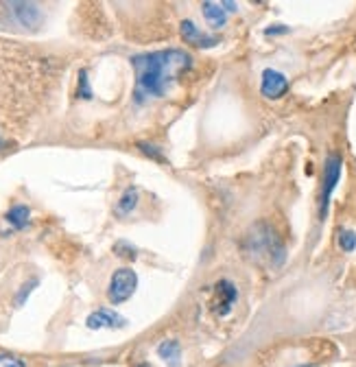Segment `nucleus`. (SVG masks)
Masks as SVG:
<instances>
[{"label":"nucleus","instance_id":"obj_14","mask_svg":"<svg viewBox=\"0 0 356 367\" xmlns=\"http://www.w3.org/2000/svg\"><path fill=\"white\" fill-rule=\"evenodd\" d=\"M77 97H79V99H85V101L92 99L90 83H87V71H81V73H79V92H77Z\"/></svg>","mask_w":356,"mask_h":367},{"label":"nucleus","instance_id":"obj_10","mask_svg":"<svg viewBox=\"0 0 356 367\" xmlns=\"http://www.w3.org/2000/svg\"><path fill=\"white\" fill-rule=\"evenodd\" d=\"M158 356L168 365V367H180L182 365V346L173 339H166L158 346Z\"/></svg>","mask_w":356,"mask_h":367},{"label":"nucleus","instance_id":"obj_4","mask_svg":"<svg viewBox=\"0 0 356 367\" xmlns=\"http://www.w3.org/2000/svg\"><path fill=\"white\" fill-rule=\"evenodd\" d=\"M136 287H138V275L133 269H116L112 280H109V287H107V297L112 304H123L127 302L129 297L136 293Z\"/></svg>","mask_w":356,"mask_h":367},{"label":"nucleus","instance_id":"obj_19","mask_svg":"<svg viewBox=\"0 0 356 367\" xmlns=\"http://www.w3.org/2000/svg\"><path fill=\"white\" fill-rule=\"evenodd\" d=\"M288 31H291V29H288V27H284V25H274V27H269V29H266L264 31V35H284V33H288Z\"/></svg>","mask_w":356,"mask_h":367},{"label":"nucleus","instance_id":"obj_22","mask_svg":"<svg viewBox=\"0 0 356 367\" xmlns=\"http://www.w3.org/2000/svg\"><path fill=\"white\" fill-rule=\"evenodd\" d=\"M138 367H151V365H147V363H142V365H138Z\"/></svg>","mask_w":356,"mask_h":367},{"label":"nucleus","instance_id":"obj_21","mask_svg":"<svg viewBox=\"0 0 356 367\" xmlns=\"http://www.w3.org/2000/svg\"><path fill=\"white\" fill-rule=\"evenodd\" d=\"M293 367H315L313 363H302V365H293Z\"/></svg>","mask_w":356,"mask_h":367},{"label":"nucleus","instance_id":"obj_9","mask_svg":"<svg viewBox=\"0 0 356 367\" xmlns=\"http://www.w3.org/2000/svg\"><path fill=\"white\" fill-rule=\"evenodd\" d=\"M202 11H204V18L208 20V25L212 29H221L228 25V11L223 7V3H212V0H206L202 5Z\"/></svg>","mask_w":356,"mask_h":367},{"label":"nucleus","instance_id":"obj_12","mask_svg":"<svg viewBox=\"0 0 356 367\" xmlns=\"http://www.w3.org/2000/svg\"><path fill=\"white\" fill-rule=\"evenodd\" d=\"M136 205H138V188L136 186H129L123 193V197L118 199V203H116V215L118 217H125V215L133 212V208H136Z\"/></svg>","mask_w":356,"mask_h":367},{"label":"nucleus","instance_id":"obj_18","mask_svg":"<svg viewBox=\"0 0 356 367\" xmlns=\"http://www.w3.org/2000/svg\"><path fill=\"white\" fill-rule=\"evenodd\" d=\"M35 287H37V280H31L29 284L22 287V289H20V293H18V300H16V302H18V304H25L27 295H29V293H31V289H35Z\"/></svg>","mask_w":356,"mask_h":367},{"label":"nucleus","instance_id":"obj_6","mask_svg":"<svg viewBox=\"0 0 356 367\" xmlns=\"http://www.w3.org/2000/svg\"><path fill=\"white\" fill-rule=\"evenodd\" d=\"M180 33L182 37L186 40V44L190 46H197V49H212V46L219 44V37L216 35H210V33H204L199 29L192 20H184L180 25Z\"/></svg>","mask_w":356,"mask_h":367},{"label":"nucleus","instance_id":"obj_17","mask_svg":"<svg viewBox=\"0 0 356 367\" xmlns=\"http://www.w3.org/2000/svg\"><path fill=\"white\" fill-rule=\"evenodd\" d=\"M114 251H116V254H123V258H129V260L136 258V249L129 247L127 243H118V245L114 247Z\"/></svg>","mask_w":356,"mask_h":367},{"label":"nucleus","instance_id":"obj_7","mask_svg":"<svg viewBox=\"0 0 356 367\" xmlns=\"http://www.w3.org/2000/svg\"><path fill=\"white\" fill-rule=\"evenodd\" d=\"M236 297H238V291L230 280L216 282V287H214V311H216V315L226 317L232 311Z\"/></svg>","mask_w":356,"mask_h":367},{"label":"nucleus","instance_id":"obj_11","mask_svg":"<svg viewBox=\"0 0 356 367\" xmlns=\"http://www.w3.org/2000/svg\"><path fill=\"white\" fill-rule=\"evenodd\" d=\"M5 221L13 227V229H25L31 221V210L25 203H16L9 208V212L5 215Z\"/></svg>","mask_w":356,"mask_h":367},{"label":"nucleus","instance_id":"obj_13","mask_svg":"<svg viewBox=\"0 0 356 367\" xmlns=\"http://www.w3.org/2000/svg\"><path fill=\"white\" fill-rule=\"evenodd\" d=\"M339 247L345 251V254H350V251L356 249V232L354 229H341L339 232Z\"/></svg>","mask_w":356,"mask_h":367},{"label":"nucleus","instance_id":"obj_3","mask_svg":"<svg viewBox=\"0 0 356 367\" xmlns=\"http://www.w3.org/2000/svg\"><path fill=\"white\" fill-rule=\"evenodd\" d=\"M341 169H343V160L339 153H332L326 160L324 167V179H321V195H319V219L324 221L328 215V205L332 199V193H335L337 184L341 179Z\"/></svg>","mask_w":356,"mask_h":367},{"label":"nucleus","instance_id":"obj_1","mask_svg":"<svg viewBox=\"0 0 356 367\" xmlns=\"http://www.w3.org/2000/svg\"><path fill=\"white\" fill-rule=\"evenodd\" d=\"M190 55L180 49L133 55L131 66L136 71V88H133L136 103L164 97L168 85L190 68Z\"/></svg>","mask_w":356,"mask_h":367},{"label":"nucleus","instance_id":"obj_8","mask_svg":"<svg viewBox=\"0 0 356 367\" xmlns=\"http://www.w3.org/2000/svg\"><path fill=\"white\" fill-rule=\"evenodd\" d=\"M87 328H92V330H99V328H123L127 321L114 313V311H109V308H99L94 311L92 315H87Z\"/></svg>","mask_w":356,"mask_h":367},{"label":"nucleus","instance_id":"obj_20","mask_svg":"<svg viewBox=\"0 0 356 367\" xmlns=\"http://www.w3.org/2000/svg\"><path fill=\"white\" fill-rule=\"evenodd\" d=\"M7 147V140H5V138H3V133H0V151H3Z\"/></svg>","mask_w":356,"mask_h":367},{"label":"nucleus","instance_id":"obj_5","mask_svg":"<svg viewBox=\"0 0 356 367\" xmlns=\"http://www.w3.org/2000/svg\"><path fill=\"white\" fill-rule=\"evenodd\" d=\"M260 92L266 99H280L288 92V79L274 68H266L260 79Z\"/></svg>","mask_w":356,"mask_h":367},{"label":"nucleus","instance_id":"obj_15","mask_svg":"<svg viewBox=\"0 0 356 367\" xmlns=\"http://www.w3.org/2000/svg\"><path fill=\"white\" fill-rule=\"evenodd\" d=\"M138 149H142V153L145 155H149V157H153L155 162H164V153L155 147V145H149V143H138Z\"/></svg>","mask_w":356,"mask_h":367},{"label":"nucleus","instance_id":"obj_16","mask_svg":"<svg viewBox=\"0 0 356 367\" xmlns=\"http://www.w3.org/2000/svg\"><path fill=\"white\" fill-rule=\"evenodd\" d=\"M0 367H27V363L13 356V354H5V352H0Z\"/></svg>","mask_w":356,"mask_h":367},{"label":"nucleus","instance_id":"obj_2","mask_svg":"<svg viewBox=\"0 0 356 367\" xmlns=\"http://www.w3.org/2000/svg\"><path fill=\"white\" fill-rule=\"evenodd\" d=\"M245 249L256 263H269L271 267H280L286 258V249L276 234V229L266 223H258L245 236Z\"/></svg>","mask_w":356,"mask_h":367}]
</instances>
